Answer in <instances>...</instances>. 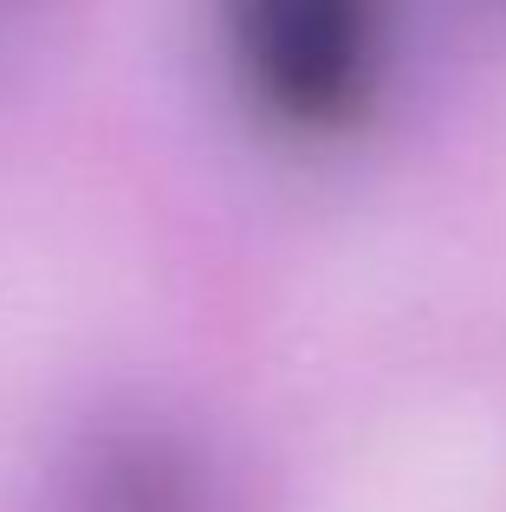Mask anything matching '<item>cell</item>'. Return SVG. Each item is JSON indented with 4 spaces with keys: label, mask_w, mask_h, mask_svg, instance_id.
I'll list each match as a JSON object with an SVG mask.
<instances>
[{
    "label": "cell",
    "mask_w": 506,
    "mask_h": 512,
    "mask_svg": "<svg viewBox=\"0 0 506 512\" xmlns=\"http://www.w3.org/2000/svg\"><path fill=\"white\" fill-rule=\"evenodd\" d=\"M85 512H221L208 474L156 435H124L91 461Z\"/></svg>",
    "instance_id": "obj_2"
},
{
    "label": "cell",
    "mask_w": 506,
    "mask_h": 512,
    "mask_svg": "<svg viewBox=\"0 0 506 512\" xmlns=\"http://www.w3.org/2000/svg\"><path fill=\"white\" fill-rule=\"evenodd\" d=\"M396 0H221V39L266 117L344 130L364 117L390 59Z\"/></svg>",
    "instance_id": "obj_1"
}]
</instances>
